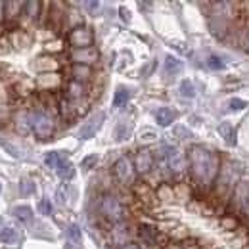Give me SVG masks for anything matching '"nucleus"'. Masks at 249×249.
I'll return each mask as SVG.
<instances>
[{
  "label": "nucleus",
  "instance_id": "f257e3e1",
  "mask_svg": "<svg viewBox=\"0 0 249 249\" xmlns=\"http://www.w3.org/2000/svg\"><path fill=\"white\" fill-rule=\"evenodd\" d=\"M188 163H190V173L196 184L207 188L217 182L218 173H220V159L215 152L203 146H194L188 152Z\"/></svg>",
  "mask_w": 249,
  "mask_h": 249
},
{
  "label": "nucleus",
  "instance_id": "f03ea898",
  "mask_svg": "<svg viewBox=\"0 0 249 249\" xmlns=\"http://www.w3.org/2000/svg\"><path fill=\"white\" fill-rule=\"evenodd\" d=\"M31 126L33 132L36 134L38 140H48L54 134V117L46 107H36L31 111Z\"/></svg>",
  "mask_w": 249,
  "mask_h": 249
},
{
  "label": "nucleus",
  "instance_id": "7ed1b4c3",
  "mask_svg": "<svg viewBox=\"0 0 249 249\" xmlns=\"http://www.w3.org/2000/svg\"><path fill=\"white\" fill-rule=\"evenodd\" d=\"M100 213L113 224H119L126 218V209L121 203V199L113 194H104L100 197Z\"/></svg>",
  "mask_w": 249,
  "mask_h": 249
},
{
  "label": "nucleus",
  "instance_id": "20e7f679",
  "mask_svg": "<svg viewBox=\"0 0 249 249\" xmlns=\"http://www.w3.org/2000/svg\"><path fill=\"white\" fill-rule=\"evenodd\" d=\"M113 177L123 186L134 184V180H136V169H134V163L130 161V157L123 156L115 161V165H113Z\"/></svg>",
  "mask_w": 249,
  "mask_h": 249
},
{
  "label": "nucleus",
  "instance_id": "39448f33",
  "mask_svg": "<svg viewBox=\"0 0 249 249\" xmlns=\"http://www.w3.org/2000/svg\"><path fill=\"white\" fill-rule=\"evenodd\" d=\"M238 175H240V173H238L236 163H234V161H232V163H226L224 171H222V173H218V178H217V182H215V194H217L218 197L228 196V192H230L232 184L236 182Z\"/></svg>",
  "mask_w": 249,
  "mask_h": 249
},
{
  "label": "nucleus",
  "instance_id": "423d86ee",
  "mask_svg": "<svg viewBox=\"0 0 249 249\" xmlns=\"http://www.w3.org/2000/svg\"><path fill=\"white\" fill-rule=\"evenodd\" d=\"M136 232H138V238H140L146 246H150V248L161 249V248H165V244H167L165 234L159 232L156 226H152V224H140Z\"/></svg>",
  "mask_w": 249,
  "mask_h": 249
},
{
  "label": "nucleus",
  "instance_id": "0eeeda50",
  "mask_svg": "<svg viewBox=\"0 0 249 249\" xmlns=\"http://www.w3.org/2000/svg\"><path fill=\"white\" fill-rule=\"evenodd\" d=\"M92 40H94L92 31H90V27H87L85 23L69 31V44H71L75 50L92 48Z\"/></svg>",
  "mask_w": 249,
  "mask_h": 249
},
{
  "label": "nucleus",
  "instance_id": "6e6552de",
  "mask_svg": "<svg viewBox=\"0 0 249 249\" xmlns=\"http://www.w3.org/2000/svg\"><path fill=\"white\" fill-rule=\"evenodd\" d=\"M163 157H165V163L169 165V169L177 175H180L184 169H186V159L182 156V152L178 148H173V146H165L163 148Z\"/></svg>",
  "mask_w": 249,
  "mask_h": 249
},
{
  "label": "nucleus",
  "instance_id": "1a4fd4ad",
  "mask_svg": "<svg viewBox=\"0 0 249 249\" xmlns=\"http://www.w3.org/2000/svg\"><path fill=\"white\" fill-rule=\"evenodd\" d=\"M104 119H106V115L102 113V111H98V113H94L90 115L83 126H81V130H79V134H81V138H92L94 134L100 130V126L104 124Z\"/></svg>",
  "mask_w": 249,
  "mask_h": 249
},
{
  "label": "nucleus",
  "instance_id": "9d476101",
  "mask_svg": "<svg viewBox=\"0 0 249 249\" xmlns=\"http://www.w3.org/2000/svg\"><path fill=\"white\" fill-rule=\"evenodd\" d=\"M134 169H136L138 175H148L154 169V156H152V152H148V150L138 152L136 157H134Z\"/></svg>",
  "mask_w": 249,
  "mask_h": 249
},
{
  "label": "nucleus",
  "instance_id": "9b49d317",
  "mask_svg": "<svg viewBox=\"0 0 249 249\" xmlns=\"http://www.w3.org/2000/svg\"><path fill=\"white\" fill-rule=\"evenodd\" d=\"M248 196H249V182L240 180V182L234 186V194H232V207H236V209H240V211H242V207H244V203H246Z\"/></svg>",
  "mask_w": 249,
  "mask_h": 249
},
{
  "label": "nucleus",
  "instance_id": "f8f14e48",
  "mask_svg": "<svg viewBox=\"0 0 249 249\" xmlns=\"http://www.w3.org/2000/svg\"><path fill=\"white\" fill-rule=\"evenodd\" d=\"M85 94H87V87H85L83 83H77V81H71V83L67 85V89H65V98H67L71 104L83 102Z\"/></svg>",
  "mask_w": 249,
  "mask_h": 249
},
{
  "label": "nucleus",
  "instance_id": "ddd939ff",
  "mask_svg": "<svg viewBox=\"0 0 249 249\" xmlns=\"http://www.w3.org/2000/svg\"><path fill=\"white\" fill-rule=\"evenodd\" d=\"M14 123H16V130L19 132V134H29L33 130L31 126V111H25V109H21V111H18L16 113V117H14Z\"/></svg>",
  "mask_w": 249,
  "mask_h": 249
},
{
  "label": "nucleus",
  "instance_id": "4468645a",
  "mask_svg": "<svg viewBox=\"0 0 249 249\" xmlns=\"http://www.w3.org/2000/svg\"><path fill=\"white\" fill-rule=\"evenodd\" d=\"M90 77H92L90 65H85V63H73V65H71V79H73V81L85 85L87 81H90Z\"/></svg>",
  "mask_w": 249,
  "mask_h": 249
},
{
  "label": "nucleus",
  "instance_id": "2eb2a0df",
  "mask_svg": "<svg viewBox=\"0 0 249 249\" xmlns=\"http://www.w3.org/2000/svg\"><path fill=\"white\" fill-rule=\"evenodd\" d=\"M71 60L75 63H85V65H89V63H92L98 60V52L94 50V48H83V50H73V54H71Z\"/></svg>",
  "mask_w": 249,
  "mask_h": 249
},
{
  "label": "nucleus",
  "instance_id": "dca6fc26",
  "mask_svg": "<svg viewBox=\"0 0 249 249\" xmlns=\"http://www.w3.org/2000/svg\"><path fill=\"white\" fill-rule=\"evenodd\" d=\"M60 81H62L60 73H42V75L36 79V85H38L40 89H44V90H52V89H56V87L60 85Z\"/></svg>",
  "mask_w": 249,
  "mask_h": 249
},
{
  "label": "nucleus",
  "instance_id": "f3484780",
  "mask_svg": "<svg viewBox=\"0 0 249 249\" xmlns=\"http://www.w3.org/2000/svg\"><path fill=\"white\" fill-rule=\"evenodd\" d=\"M175 117H177V111L171 107H161L156 111V121L159 126H169L175 121Z\"/></svg>",
  "mask_w": 249,
  "mask_h": 249
},
{
  "label": "nucleus",
  "instance_id": "a211bd4d",
  "mask_svg": "<svg viewBox=\"0 0 249 249\" xmlns=\"http://www.w3.org/2000/svg\"><path fill=\"white\" fill-rule=\"evenodd\" d=\"M128 238H130V232L128 228L124 226V222H119V224H113V242L119 244V248L128 244Z\"/></svg>",
  "mask_w": 249,
  "mask_h": 249
},
{
  "label": "nucleus",
  "instance_id": "6ab92c4d",
  "mask_svg": "<svg viewBox=\"0 0 249 249\" xmlns=\"http://www.w3.org/2000/svg\"><path fill=\"white\" fill-rule=\"evenodd\" d=\"M35 65H36V69L40 71V75H42V73H56V67H58L56 60L50 58V56H42V58H38V60L35 62Z\"/></svg>",
  "mask_w": 249,
  "mask_h": 249
},
{
  "label": "nucleus",
  "instance_id": "aec40b11",
  "mask_svg": "<svg viewBox=\"0 0 249 249\" xmlns=\"http://www.w3.org/2000/svg\"><path fill=\"white\" fill-rule=\"evenodd\" d=\"M25 6V2H16V0H10V2H6L4 4V16H6V19H16L19 14H21V8Z\"/></svg>",
  "mask_w": 249,
  "mask_h": 249
},
{
  "label": "nucleus",
  "instance_id": "412c9836",
  "mask_svg": "<svg viewBox=\"0 0 249 249\" xmlns=\"http://www.w3.org/2000/svg\"><path fill=\"white\" fill-rule=\"evenodd\" d=\"M56 173H58V177H60V178L69 180V178H73V177H75V167H73V163H71L69 159H62V163L58 165Z\"/></svg>",
  "mask_w": 249,
  "mask_h": 249
},
{
  "label": "nucleus",
  "instance_id": "4be33fe9",
  "mask_svg": "<svg viewBox=\"0 0 249 249\" xmlns=\"http://www.w3.org/2000/svg\"><path fill=\"white\" fill-rule=\"evenodd\" d=\"M10 40H12V44H14L18 50H21V48H27V46H29V35H27L25 31H21V29H18V31L12 33Z\"/></svg>",
  "mask_w": 249,
  "mask_h": 249
},
{
  "label": "nucleus",
  "instance_id": "5701e85b",
  "mask_svg": "<svg viewBox=\"0 0 249 249\" xmlns=\"http://www.w3.org/2000/svg\"><path fill=\"white\" fill-rule=\"evenodd\" d=\"M14 215L18 220H21V222H31L33 220V209L29 205H18L16 209H14Z\"/></svg>",
  "mask_w": 249,
  "mask_h": 249
},
{
  "label": "nucleus",
  "instance_id": "b1692460",
  "mask_svg": "<svg viewBox=\"0 0 249 249\" xmlns=\"http://www.w3.org/2000/svg\"><path fill=\"white\" fill-rule=\"evenodd\" d=\"M128 98H130V92H128V89H124V87H119V89L115 90V96H113V106H115V107H123L124 104L128 102Z\"/></svg>",
  "mask_w": 249,
  "mask_h": 249
},
{
  "label": "nucleus",
  "instance_id": "393cba45",
  "mask_svg": "<svg viewBox=\"0 0 249 249\" xmlns=\"http://www.w3.org/2000/svg\"><path fill=\"white\" fill-rule=\"evenodd\" d=\"M218 132H220V136H222L228 144H234V142H236V132H234V128H232L230 123L220 124V126H218Z\"/></svg>",
  "mask_w": 249,
  "mask_h": 249
},
{
  "label": "nucleus",
  "instance_id": "a878e982",
  "mask_svg": "<svg viewBox=\"0 0 249 249\" xmlns=\"http://www.w3.org/2000/svg\"><path fill=\"white\" fill-rule=\"evenodd\" d=\"M180 69H182V62H178L173 56H167L165 58V71L169 75H177V73H180Z\"/></svg>",
  "mask_w": 249,
  "mask_h": 249
},
{
  "label": "nucleus",
  "instance_id": "bb28decb",
  "mask_svg": "<svg viewBox=\"0 0 249 249\" xmlns=\"http://www.w3.org/2000/svg\"><path fill=\"white\" fill-rule=\"evenodd\" d=\"M134 190H136V194H138V197L140 199H144V201H152L154 199V194H152V190L148 184H144V182H138V184H134Z\"/></svg>",
  "mask_w": 249,
  "mask_h": 249
},
{
  "label": "nucleus",
  "instance_id": "cd10ccee",
  "mask_svg": "<svg viewBox=\"0 0 249 249\" xmlns=\"http://www.w3.org/2000/svg\"><path fill=\"white\" fill-rule=\"evenodd\" d=\"M156 196L161 199V201H173V199H175V192L171 190L169 184H161V186L157 188Z\"/></svg>",
  "mask_w": 249,
  "mask_h": 249
},
{
  "label": "nucleus",
  "instance_id": "c85d7f7f",
  "mask_svg": "<svg viewBox=\"0 0 249 249\" xmlns=\"http://www.w3.org/2000/svg\"><path fill=\"white\" fill-rule=\"evenodd\" d=\"M63 157L60 154H56V152H50V154H46L44 157V163H46V167H50V169H58V165L62 163Z\"/></svg>",
  "mask_w": 249,
  "mask_h": 249
},
{
  "label": "nucleus",
  "instance_id": "c756f323",
  "mask_svg": "<svg viewBox=\"0 0 249 249\" xmlns=\"http://www.w3.org/2000/svg\"><path fill=\"white\" fill-rule=\"evenodd\" d=\"M0 240L6 242V244H14L18 240V234H16L14 228H2L0 230Z\"/></svg>",
  "mask_w": 249,
  "mask_h": 249
},
{
  "label": "nucleus",
  "instance_id": "7c9ffc66",
  "mask_svg": "<svg viewBox=\"0 0 249 249\" xmlns=\"http://www.w3.org/2000/svg\"><path fill=\"white\" fill-rule=\"evenodd\" d=\"M180 94H182V96H186V98H194V96H196L194 83H192L190 79H184V81L180 83Z\"/></svg>",
  "mask_w": 249,
  "mask_h": 249
},
{
  "label": "nucleus",
  "instance_id": "2f4dec72",
  "mask_svg": "<svg viewBox=\"0 0 249 249\" xmlns=\"http://www.w3.org/2000/svg\"><path fill=\"white\" fill-rule=\"evenodd\" d=\"M40 2H35V0H31V2H25V14L29 16V18H36L38 16V12H40Z\"/></svg>",
  "mask_w": 249,
  "mask_h": 249
},
{
  "label": "nucleus",
  "instance_id": "473e14b6",
  "mask_svg": "<svg viewBox=\"0 0 249 249\" xmlns=\"http://www.w3.org/2000/svg\"><path fill=\"white\" fill-rule=\"evenodd\" d=\"M19 190H21L23 196H31V194H35V182H33L31 178H21Z\"/></svg>",
  "mask_w": 249,
  "mask_h": 249
},
{
  "label": "nucleus",
  "instance_id": "72a5a7b5",
  "mask_svg": "<svg viewBox=\"0 0 249 249\" xmlns=\"http://www.w3.org/2000/svg\"><path fill=\"white\" fill-rule=\"evenodd\" d=\"M67 236H69V240L75 242V244H79L81 238H83V236H81V228H79L77 224H71V226L67 228Z\"/></svg>",
  "mask_w": 249,
  "mask_h": 249
},
{
  "label": "nucleus",
  "instance_id": "f704fd0d",
  "mask_svg": "<svg viewBox=\"0 0 249 249\" xmlns=\"http://www.w3.org/2000/svg\"><path fill=\"white\" fill-rule=\"evenodd\" d=\"M246 107H248V102H246V100H242V98H234V100H230V109L240 111V109H246Z\"/></svg>",
  "mask_w": 249,
  "mask_h": 249
},
{
  "label": "nucleus",
  "instance_id": "c9c22d12",
  "mask_svg": "<svg viewBox=\"0 0 249 249\" xmlns=\"http://www.w3.org/2000/svg\"><path fill=\"white\" fill-rule=\"evenodd\" d=\"M207 63H209V67H211V69H222V67H224V62H222L218 56H209Z\"/></svg>",
  "mask_w": 249,
  "mask_h": 249
},
{
  "label": "nucleus",
  "instance_id": "e433bc0d",
  "mask_svg": "<svg viewBox=\"0 0 249 249\" xmlns=\"http://www.w3.org/2000/svg\"><path fill=\"white\" fill-rule=\"evenodd\" d=\"M38 209H40L42 215H50V213H52V203H50L48 199H42L40 205H38Z\"/></svg>",
  "mask_w": 249,
  "mask_h": 249
},
{
  "label": "nucleus",
  "instance_id": "4c0bfd02",
  "mask_svg": "<svg viewBox=\"0 0 249 249\" xmlns=\"http://www.w3.org/2000/svg\"><path fill=\"white\" fill-rule=\"evenodd\" d=\"M94 161H98V156H89L83 159V169L85 171H89V169H92L94 167Z\"/></svg>",
  "mask_w": 249,
  "mask_h": 249
},
{
  "label": "nucleus",
  "instance_id": "58836bf2",
  "mask_svg": "<svg viewBox=\"0 0 249 249\" xmlns=\"http://www.w3.org/2000/svg\"><path fill=\"white\" fill-rule=\"evenodd\" d=\"M85 8H89V12H96L100 8V2H85Z\"/></svg>",
  "mask_w": 249,
  "mask_h": 249
},
{
  "label": "nucleus",
  "instance_id": "ea45409f",
  "mask_svg": "<svg viewBox=\"0 0 249 249\" xmlns=\"http://www.w3.org/2000/svg\"><path fill=\"white\" fill-rule=\"evenodd\" d=\"M222 226H226V228H234V226H236V218H222Z\"/></svg>",
  "mask_w": 249,
  "mask_h": 249
},
{
  "label": "nucleus",
  "instance_id": "a19ab883",
  "mask_svg": "<svg viewBox=\"0 0 249 249\" xmlns=\"http://www.w3.org/2000/svg\"><path fill=\"white\" fill-rule=\"evenodd\" d=\"M119 249H140V246H138V244H134V242H128V244L121 246Z\"/></svg>",
  "mask_w": 249,
  "mask_h": 249
},
{
  "label": "nucleus",
  "instance_id": "79ce46f5",
  "mask_svg": "<svg viewBox=\"0 0 249 249\" xmlns=\"http://www.w3.org/2000/svg\"><path fill=\"white\" fill-rule=\"evenodd\" d=\"M242 213L249 217V196H248V199H246V203H244V207H242Z\"/></svg>",
  "mask_w": 249,
  "mask_h": 249
},
{
  "label": "nucleus",
  "instance_id": "37998d69",
  "mask_svg": "<svg viewBox=\"0 0 249 249\" xmlns=\"http://www.w3.org/2000/svg\"><path fill=\"white\" fill-rule=\"evenodd\" d=\"M0 8H4V2H0ZM6 19V16H4V10H0V23Z\"/></svg>",
  "mask_w": 249,
  "mask_h": 249
},
{
  "label": "nucleus",
  "instance_id": "c03bdc74",
  "mask_svg": "<svg viewBox=\"0 0 249 249\" xmlns=\"http://www.w3.org/2000/svg\"><path fill=\"white\" fill-rule=\"evenodd\" d=\"M121 16H123V19H124V21H128V19H130V16L126 14V10H124V8H121Z\"/></svg>",
  "mask_w": 249,
  "mask_h": 249
},
{
  "label": "nucleus",
  "instance_id": "a18cd8bd",
  "mask_svg": "<svg viewBox=\"0 0 249 249\" xmlns=\"http://www.w3.org/2000/svg\"><path fill=\"white\" fill-rule=\"evenodd\" d=\"M184 249H197L196 246H190V248H184Z\"/></svg>",
  "mask_w": 249,
  "mask_h": 249
},
{
  "label": "nucleus",
  "instance_id": "49530a36",
  "mask_svg": "<svg viewBox=\"0 0 249 249\" xmlns=\"http://www.w3.org/2000/svg\"><path fill=\"white\" fill-rule=\"evenodd\" d=\"M0 190H2V186H0Z\"/></svg>",
  "mask_w": 249,
  "mask_h": 249
},
{
  "label": "nucleus",
  "instance_id": "de8ad7c7",
  "mask_svg": "<svg viewBox=\"0 0 249 249\" xmlns=\"http://www.w3.org/2000/svg\"><path fill=\"white\" fill-rule=\"evenodd\" d=\"M246 249H249V248H246Z\"/></svg>",
  "mask_w": 249,
  "mask_h": 249
}]
</instances>
